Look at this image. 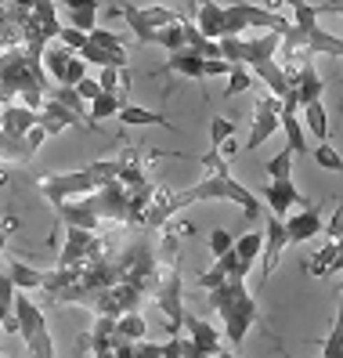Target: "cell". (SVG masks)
I'll use <instances>...</instances> for the list:
<instances>
[{"label":"cell","mask_w":343,"mask_h":358,"mask_svg":"<svg viewBox=\"0 0 343 358\" xmlns=\"http://www.w3.org/2000/svg\"><path fill=\"white\" fill-rule=\"evenodd\" d=\"M199 163H203V181L184 188V192H170V206H174V214L184 210V206H191V203H203V199H228L235 206H242L246 221H256L264 214L261 196H253L242 181L231 178V166H228V159L217 149H210Z\"/></svg>","instance_id":"cell-1"},{"label":"cell","mask_w":343,"mask_h":358,"mask_svg":"<svg viewBox=\"0 0 343 358\" xmlns=\"http://www.w3.org/2000/svg\"><path fill=\"white\" fill-rule=\"evenodd\" d=\"M206 293H210V308L224 319V336L239 348L246 341L249 326L261 322V308H256L253 293L246 289V279H224L221 286H213Z\"/></svg>","instance_id":"cell-2"},{"label":"cell","mask_w":343,"mask_h":358,"mask_svg":"<svg viewBox=\"0 0 343 358\" xmlns=\"http://www.w3.org/2000/svg\"><path fill=\"white\" fill-rule=\"evenodd\" d=\"M156 304L166 315V333L174 336L184 326V282H181V264H159L156 271Z\"/></svg>","instance_id":"cell-3"},{"label":"cell","mask_w":343,"mask_h":358,"mask_svg":"<svg viewBox=\"0 0 343 358\" xmlns=\"http://www.w3.org/2000/svg\"><path fill=\"white\" fill-rule=\"evenodd\" d=\"M36 188L44 192V199L51 206H58V203H66V199L94 192L98 178L87 171V166H83V171H73V174H44V178H36Z\"/></svg>","instance_id":"cell-4"},{"label":"cell","mask_w":343,"mask_h":358,"mask_svg":"<svg viewBox=\"0 0 343 358\" xmlns=\"http://www.w3.org/2000/svg\"><path fill=\"white\" fill-rule=\"evenodd\" d=\"M80 199L94 210L98 221L105 217V221H123V224H131V192H126L119 181H105V185L94 188V192L80 196Z\"/></svg>","instance_id":"cell-5"},{"label":"cell","mask_w":343,"mask_h":358,"mask_svg":"<svg viewBox=\"0 0 343 358\" xmlns=\"http://www.w3.org/2000/svg\"><path fill=\"white\" fill-rule=\"evenodd\" d=\"M278 113H282V101L275 94H261L253 105V123H249V141L246 149H261V145L278 131Z\"/></svg>","instance_id":"cell-6"},{"label":"cell","mask_w":343,"mask_h":358,"mask_svg":"<svg viewBox=\"0 0 343 358\" xmlns=\"http://www.w3.org/2000/svg\"><path fill=\"white\" fill-rule=\"evenodd\" d=\"M228 11L239 18L246 29H275L278 36L289 29V22H286L282 15H278V11H268V8H261V4H246V0H235V4H228Z\"/></svg>","instance_id":"cell-7"},{"label":"cell","mask_w":343,"mask_h":358,"mask_svg":"<svg viewBox=\"0 0 343 358\" xmlns=\"http://www.w3.org/2000/svg\"><path fill=\"white\" fill-rule=\"evenodd\" d=\"M264 203L271 206V214H275V217H286L293 206H307L311 199H304V196L296 192L293 178H271V185L264 188Z\"/></svg>","instance_id":"cell-8"},{"label":"cell","mask_w":343,"mask_h":358,"mask_svg":"<svg viewBox=\"0 0 343 358\" xmlns=\"http://www.w3.org/2000/svg\"><path fill=\"white\" fill-rule=\"evenodd\" d=\"M282 224H286L289 246H293V243H307V239L321 236V214H318V206H311V203H307L304 210H296V214L282 217Z\"/></svg>","instance_id":"cell-9"},{"label":"cell","mask_w":343,"mask_h":358,"mask_svg":"<svg viewBox=\"0 0 343 358\" xmlns=\"http://www.w3.org/2000/svg\"><path fill=\"white\" fill-rule=\"evenodd\" d=\"M289 246V236H286V224L282 217H268V228H264V282L271 279V271L278 268V261H282V250Z\"/></svg>","instance_id":"cell-10"},{"label":"cell","mask_w":343,"mask_h":358,"mask_svg":"<svg viewBox=\"0 0 343 358\" xmlns=\"http://www.w3.org/2000/svg\"><path fill=\"white\" fill-rule=\"evenodd\" d=\"M15 326H18V333H22V341H29L33 333H40V329H48V322H44V311H40V304H33L26 293H15Z\"/></svg>","instance_id":"cell-11"},{"label":"cell","mask_w":343,"mask_h":358,"mask_svg":"<svg viewBox=\"0 0 343 358\" xmlns=\"http://www.w3.org/2000/svg\"><path fill=\"white\" fill-rule=\"evenodd\" d=\"M256 76H261L264 83H268V91L282 101V98H289L293 94V83H289V76H286V66L282 62H275V58H264V62H253L249 66Z\"/></svg>","instance_id":"cell-12"},{"label":"cell","mask_w":343,"mask_h":358,"mask_svg":"<svg viewBox=\"0 0 343 358\" xmlns=\"http://www.w3.org/2000/svg\"><path fill=\"white\" fill-rule=\"evenodd\" d=\"M293 91H296V101L300 105H307V101H321V91H326V83H321L318 69H314V62H300V69H296V80H293Z\"/></svg>","instance_id":"cell-13"},{"label":"cell","mask_w":343,"mask_h":358,"mask_svg":"<svg viewBox=\"0 0 343 358\" xmlns=\"http://www.w3.org/2000/svg\"><path fill=\"white\" fill-rule=\"evenodd\" d=\"M184 326H188V333H191V344H196L199 358H206V355H224V351H221V341H217V329H213L210 322H203L199 315H188V311H184Z\"/></svg>","instance_id":"cell-14"},{"label":"cell","mask_w":343,"mask_h":358,"mask_svg":"<svg viewBox=\"0 0 343 358\" xmlns=\"http://www.w3.org/2000/svg\"><path fill=\"white\" fill-rule=\"evenodd\" d=\"M54 214H58L61 224H69V228H87V231L98 228V214H94V210L83 203L80 196H76V199H66V203H58Z\"/></svg>","instance_id":"cell-15"},{"label":"cell","mask_w":343,"mask_h":358,"mask_svg":"<svg viewBox=\"0 0 343 358\" xmlns=\"http://www.w3.org/2000/svg\"><path fill=\"white\" fill-rule=\"evenodd\" d=\"M116 319L112 315H94V326H91V355L98 358H109L116 348Z\"/></svg>","instance_id":"cell-16"},{"label":"cell","mask_w":343,"mask_h":358,"mask_svg":"<svg viewBox=\"0 0 343 358\" xmlns=\"http://www.w3.org/2000/svg\"><path fill=\"white\" fill-rule=\"evenodd\" d=\"M44 94H51L54 101L66 105V109H69V113H73V116H76L87 131H101L98 123L91 120V113H87V101H83V98L76 94V87H66V83H58V87H51V91H44Z\"/></svg>","instance_id":"cell-17"},{"label":"cell","mask_w":343,"mask_h":358,"mask_svg":"<svg viewBox=\"0 0 343 358\" xmlns=\"http://www.w3.org/2000/svg\"><path fill=\"white\" fill-rule=\"evenodd\" d=\"M116 120L126 123V127H166V131H174V123H170L163 113H148V109H141V105H119Z\"/></svg>","instance_id":"cell-18"},{"label":"cell","mask_w":343,"mask_h":358,"mask_svg":"<svg viewBox=\"0 0 343 358\" xmlns=\"http://www.w3.org/2000/svg\"><path fill=\"white\" fill-rule=\"evenodd\" d=\"M33 149L26 145V134H8V131H0V163H18V166H26L33 163Z\"/></svg>","instance_id":"cell-19"},{"label":"cell","mask_w":343,"mask_h":358,"mask_svg":"<svg viewBox=\"0 0 343 358\" xmlns=\"http://www.w3.org/2000/svg\"><path fill=\"white\" fill-rule=\"evenodd\" d=\"M203 55H196V51H188V48H181V51H170V62L163 66V73H181V76H191V80H203L206 73H203Z\"/></svg>","instance_id":"cell-20"},{"label":"cell","mask_w":343,"mask_h":358,"mask_svg":"<svg viewBox=\"0 0 343 358\" xmlns=\"http://www.w3.org/2000/svg\"><path fill=\"white\" fill-rule=\"evenodd\" d=\"M329 271H340V239H329V243L321 246L318 254H311V261H307V275H314V279L329 275Z\"/></svg>","instance_id":"cell-21"},{"label":"cell","mask_w":343,"mask_h":358,"mask_svg":"<svg viewBox=\"0 0 343 358\" xmlns=\"http://www.w3.org/2000/svg\"><path fill=\"white\" fill-rule=\"evenodd\" d=\"M33 123H36V113L26 109V105H4L0 109V131L8 134H26Z\"/></svg>","instance_id":"cell-22"},{"label":"cell","mask_w":343,"mask_h":358,"mask_svg":"<svg viewBox=\"0 0 343 358\" xmlns=\"http://www.w3.org/2000/svg\"><path fill=\"white\" fill-rule=\"evenodd\" d=\"M221 26H224V8L221 4H213V0H206V4L196 8V29L210 40H217L221 36Z\"/></svg>","instance_id":"cell-23"},{"label":"cell","mask_w":343,"mask_h":358,"mask_svg":"<svg viewBox=\"0 0 343 358\" xmlns=\"http://www.w3.org/2000/svg\"><path fill=\"white\" fill-rule=\"evenodd\" d=\"M73 58V51L66 48V44H44V51H40V62H44V73L54 80V83H61V76H66V62Z\"/></svg>","instance_id":"cell-24"},{"label":"cell","mask_w":343,"mask_h":358,"mask_svg":"<svg viewBox=\"0 0 343 358\" xmlns=\"http://www.w3.org/2000/svg\"><path fill=\"white\" fill-rule=\"evenodd\" d=\"M112 15H123L126 18V26H131V33L138 36V44H152V26H148V18H145V11L141 8H134V4H119V8H112Z\"/></svg>","instance_id":"cell-25"},{"label":"cell","mask_w":343,"mask_h":358,"mask_svg":"<svg viewBox=\"0 0 343 358\" xmlns=\"http://www.w3.org/2000/svg\"><path fill=\"white\" fill-rule=\"evenodd\" d=\"M76 55H80L83 62H91V66H116V69H126V62H131V58H126V51H105V48L91 44V40H87V44H83Z\"/></svg>","instance_id":"cell-26"},{"label":"cell","mask_w":343,"mask_h":358,"mask_svg":"<svg viewBox=\"0 0 343 358\" xmlns=\"http://www.w3.org/2000/svg\"><path fill=\"white\" fill-rule=\"evenodd\" d=\"M126 91H116V94H109V91H101L94 101H87V113H91V120L98 123V120H109V116H116L119 113V105H126V98H123Z\"/></svg>","instance_id":"cell-27"},{"label":"cell","mask_w":343,"mask_h":358,"mask_svg":"<svg viewBox=\"0 0 343 358\" xmlns=\"http://www.w3.org/2000/svg\"><path fill=\"white\" fill-rule=\"evenodd\" d=\"M261 246H264V231H246V236H239L231 243V250H235V257H239L242 264H256V254H261Z\"/></svg>","instance_id":"cell-28"},{"label":"cell","mask_w":343,"mask_h":358,"mask_svg":"<svg viewBox=\"0 0 343 358\" xmlns=\"http://www.w3.org/2000/svg\"><path fill=\"white\" fill-rule=\"evenodd\" d=\"M4 264H8V275H11L15 289H36L40 282H44V271H36L22 261H4Z\"/></svg>","instance_id":"cell-29"},{"label":"cell","mask_w":343,"mask_h":358,"mask_svg":"<svg viewBox=\"0 0 343 358\" xmlns=\"http://www.w3.org/2000/svg\"><path fill=\"white\" fill-rule=\"evenodd\" d=\"M300 109H304L307 131H311L318 141H326V138H329V116H326V105H321V101H307V105H300Z\"/></svg>","instance_id":"cell-30"},{"label":"cell","mask_w":343,"mask_h":358,"mask_svg":"<svg viewBox=\"0 0 343 358\" xmlns=\"http://www.w3.org/2000/svg\"><path fill=\"white\" fill-rule=\"evenodd\" d=\"M145 333H148V326L138 311H123L116 319V336H123V341H141Z\"/></svg>","instance_id":"cell-31"},{"label":"cell","mask_w":343,"mask_h":358,"mask_svg":"<svg viewBox=\"0 0 343 358\" xmlns=\"http://www.w3.org/2000/svg\"><path fill=\"white\" fill-rule=\"evenodd\" d=\"M152 44H159V48H166V51H181V48H184L181 22H174V26H159V29L152 33Z\"/></svg>","instance_id":"cell-32"},{"label":"cell","mask_w":343,"mask_h":358,"mask_svg":"<svg viewBox=\"0 0 343 358\" xmlns=\"http://www.w3.org/2000/svg\"><path fill=\"white\" fill-rule=\"evenodd\" d=\"M69 26L91 33V29L98 26V0H94V4H87V8H73V11H69Z\"/></svg>","instance_id":"cell-33"},{"label":"cell","mask_w":343,"mask_h":358,"mask_svg":"<svg viewBox=\"0 0 343 358\" xmlns=\"http://www.w3.org/2000/svg\"><path fill=\"white\" fill-rule=\"evenodd\" d=\"M264 171H268V178H293V149L289 145L264 163Z\"/></svg>","instance_id":"cell-34"},{"label":"cell","mask_w":343,"mask_h":358,"mask_svg":"<svg viewBox=\"0 0 343 358\" xmlns=\"http://www.w3.org/2000/svg\"><path fill=\"white\" fill-rule=\"evenodd\" d=\"M26 351H29L33 358H51V355H54V336H51V329L33 333L29 341H26Z\"/></svg>","instance_id":"cell-35"},{"label":"cell","mask_w":343,"mask_h":358,"mask_svg":"<svg viewBox=\"0 0 343 358\" xmlns=\"http://www.w3.org/2000/svg\"><path fill=\"white\" fill-rule=\"evenodd\" d=\"M217 268L224 271L228 279H246L249 275V264H242L239 257H235V250H224V254L217 257Z\"/></svg>","instance_id":"cell-36"},{"label":"cell","mask_w":343,"mask_h":358,"mask_svg":"<svg viewBox=\"0 0 343 358\" xmlns=\"http://www.w3.org/2000/svg\"><path fill=\"white\" fill-rule=\"evenodd\" d=\"M311 156H314V163L321 166V171H333V174H336V171H343V159H340V152L333 149V145H326V141H321Z\"/></svg>","instance_id":"cell-37"},{"label":"cell","mask_w":343,"mask_h":358,"mask_svg":"<svg viewBox=\"0 0 343 358\" xmlns=\"http://www.w3.org/2000/svg\"><path fill=\"white\" fill-rule=\"evenodd\" d=\"M235 134V123L228 120V116H213L210 120V149H217L221 141H228Z\"/></svg>","instance_id":"cell-38"},{"label":"cell","mask_w":343,"mask_h":358,"mask_svg":"<svg viewBox=\"0 0 343 358\" xmlns=\"http://www.w3.org/2000/svg\"><path fill=\"white\" fill-rule=\"evenodd\" d=\"M249 83H253V76L246 73V66H231V73H228V98L246 94V91H249Z\"/></svg>","instance_id":"cell-39"},{"label":"cell","mask_w":343,"mask_h":358,"mask_svg":"<svg viewBox=\"0 0 343 358\" xmlns=\"http://www.w3.org/2000/svg\"><path fill=\"white\" fill-rule=\"evenodd\" d=\"M87 40H91V44H98V48H105V51H126L123 40H119L116 33H109V29H101V26H94V29L87 33Z\"/></svg>","instance_id":"cell-40"},{"label":"cell","mask_w":343,"mask_h":358,"mask_svg":"<svg viewBox=\"0 0 343 358\" xmlns=\"http://www.w3.org/2000/svg\"><path fill=\"white\" fill-rule=\"evenodd\" d=\"M83 76H87V62H83V58L73 51V58L66 62V76H61V83H66V87H76Z\"/></svg>","instance_id":"cell-41"},{"label":"cell","mask_w":343,"mask_h":358,"mask_svg":"<svg viewBox=\"0 0 343 358\" xmlns=\"http://www.w3.org/2000/svg\"><path fill=\"white\" fill-rule=\"evenodd\" d=\"M11 304H15V282H11L8 268H4V271H0V315H4V322L11 315Z\"/></svg>","instance_id":"cell-42"},{"label":"cell","mask_w":343,"mask_h":358,"mask_svg":"<svg viewBox=\"0 0 343 358\" xmlns=\"http://www.w3.org/2000/svg\"><path fill=\"white\" fill-rule=\"evenodd\" d=\"M54 40H58V44H66L69 51H80L83 44H87V33H83V29H73V26H61Z\"/></svg>","instance_id":"cell-43"},{"label":"cell","mask_w":343,"mask_h":358,"mask_svg":"<svg viewBox=\"0 0 343 358\" xmlns=\"http://www.w3.org/2000/svg\"><path fill=\"white\" fill-rule=\"evenodd\" d=\"M145 11V18H148V26L152 29H159V26H174V22H181V18L174 15V11H166V8H141Z\"/></svg>","instance_id":"cell-44"},{"label":"cell","mask_w":343,"mask_h":358,"mask_svg":"<svg viewBox=\"0 0 343 358\" xmlns=\"http://www.w3.org/2000/svg\"><path fill=\"white\" fill-rule=\"evenodd\" d=\"M231 243H235V236H231L228 228H213V231H210V254H213V257H221L224 250H231Z\"/></svg>","instance_id":"cell-45"},{"label":"cell","mask_w":343,"mask_h":358,"mask_svg":"<svg viewBox=\"0 0 343 358\" xmlns=\"http://www.w3.org/2000/svg\"><path fill=\"white\" fill-rule=\"evenodd\" d=\"M343 351V329H340V322H333V329H329V336H326V344H321V355L326 358H336Z\"/></svg>","instance_id":"cell-46"},{"label":"cell","mask_w":343,"mask_h":358,"mask_svg":"<svg viewBox=\"0 0 343 358\" xmlns=\"http://www.w3.org/2000/svg\"><path fill=\"white\" fill-rule=\"evenodd\" d=\"M101 91H109V94H116L119 91V69L116 66H101Z\"/></svg>","instance_id":"cell-47"},{"label":"cell","mask_w":343,"mask_h":358,"mask_svg":"<svg viewBox=\"0 0 343 358\" xmlns=\"http://www.w3.org/2000/svg\"><path fill=\"white\" fill-rule=\"evenodd\" d=\"M134 358H163V344H152V341H134Z\"/></svg>","instance_id":"cell-48"},{"label":"cell","mask_w":343,"mask_h":358,"mask_svg":"<svg viewBox=\"0 0 343 358\" xmlns=\"http://www.w3.org/2000/svg\"><path fill=\"white\" fill-rule=\"evenodd\" d=\"M76 94H80L83 101H94V98L101 94V83H98V80H91V76H83V80L76 83Z\"/></svg>","instance_id":"cell-49"},{"label":"cell","mask_w":343,"mask_h":358,"mask_svg":"<svg viewBox=\"0 0 343 358\" xmlns=\"http://www.w3.org/2000/svg\"><path fill=\"white\" fill-rule=\"evenodd\" d=\"M203 73H206V76H228V73H231V62H224V58H206V62H203Z\"/></svg>","instance_id":"cell-50"},{"label":"cell","mask_w":343,"mask_h":358,"mask_svg":"<svg viewBox=\"0 0 343 358\" xmlns=\"http://www.w3.org/2000/svg\"><path fill=\"white\" fill-rule=\"evenodd\" d=\"M224 279H228V275H224V271H221L217 264H213L210 271H203V275H199V286H203V289H213V286H221Z\"/></svg>","instance_id":"cell-51"},{"label":"cell","mask_w":343,"mask_h":358,"mask_svg":"<svg viewBox=\"0 0 343 358\" xmlns=\"http://www.w3.org/2000/svg\"><path fill=\"white\" fill-rule=\"evenodd\" d=\"M340 228H343V210L336 206L333 217H329V224H326V236H329V239H340Z\"/></svg>","instance_id":"cell-52"},{"label":"cell","mask_w":343,"mask_h":358,"mask_svg":"<svg viewBox=\"0 0 343 358\" xmlns=\"http://www.w3.org/2000/svg\"><path fill=\"white\" fill-rule=\"evenodd\" d=\"M61 4L73 11V8H87V4H94V0H61Z\"/></svg>","instance_id":"cell-53"},{"label":"cell","mask_w":343,"mask_h":358,"mask_svg":"<svg viewBox=\"0 0 343 358\" xmlns=\"http://www.w3.org/2000/svg\"><path fill=\"white\" fill-rule=\"evenodd\" d=\"M0 326H4V315H0Z\"/></svg>","instance_id":"cell-54"},{"label":"cell","mask_w":343,"mask_h":358,"mask_svg":"<svg viewBox=\"0 0 343 358\" xmlns=\"http://www.w3.org/2000/svg\"><path fill=\"white\" fill-rule=\"evenodd\" d=\"M0 109H4V101H0Z\"/></svg>","instance_id":"cell-55"}]
</instances>
